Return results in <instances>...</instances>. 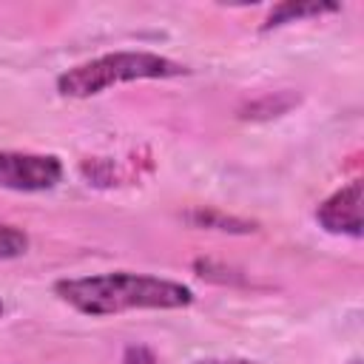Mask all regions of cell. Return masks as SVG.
Segmentation results:
<instances>
[{
  "label": "cell",
  "mask_w": 364,
  "mask_h": 364,
  "mask_svg": "<svg viewBox=\"0 0 364 364\" xmlns=\"http://www.w3.org/2000/svg\"><path fill=\"white\" fill-rule=\"evenodd\" d=\"M316 222L327 233L361 236V179L347 182L316 208Z\"/></svg>",
  "instance_id": "cell-4"
},
{
  "label": "cell",
  "mask_w": 364,
  "mask_h": 364,
  "mask_svg": "<svg viewBox=\"0 0 364 364\" xmlns=\"http://www.w3.org/2000/svg\"><path fill=\"white\" fill-rule=\"evenodd\" d=\"M196 364H253V361H247V358H205Z\"/></svg>",
  "instance_id": "cell-8"
},
{
  "label": "cell",
  "mask_w": 364,
  "mask_h": 364,
  "mask_svg": "<svg viewBox=\"0 0 364 364\" xmlns=\"http://www.w3.org/2000/svg\"><path fill=\"white\" fill-rule=\"evenodd\" d=\"M0 316H3V301H0Z\"/></svg>",
  "instance_id": "cell-10"
},
{
  "label": "cell",
  "mask_w": 364,
  "mask_h": 364,
  "mask_svg": "<svg viewBox=\"0 0 364 364\" xmlns=\"http://www.w3.org/2000/svg\"><path fill=\"white\" fill-rule=\"evenodd\" d=\"M350 364H361V361H358V358H353V361H350Z\"/></svg>",
  "instance_id": "cell-9"
},
{
  "label": "cell",
  "mask_w": 364,
  "mask_h": 364,
  "mask_svg": "<svg viewBox=\"0 0 364 364\" xmlns=\"http://www.w3.org/2000/svg\"><path fill=\"white\" fill-rule=\"evenodd\" d=\"M188 222L196 225V228H213V230H230V233H247V230L256 228L253 222H245V219H236V216H225L219 210H202V208L191 210Z\"/></svg>",
  "instance_id": "cell-6"
},
{
  "label": "cell",
  "mask_w": 364,
  "mask_h": 364,
  "mask_svg": "<svg viewBox=\"0 0 364 364\" xmlns=\"http://www.w3.org/2000/svg\"><path fill=\"white\" fill-rule=\"evenodd\" d=\"M188 68L171 57L154 54V51H114L94 57L88 63H80L57 77V91L63 97H94L102 94L111 85L134 82V80H168L182 77Z\"/></svg>",
  "instance_id": "cell-2"
},
{
  "label": "cell",
  "mask_w": 364,
  "mask_h": 364,
  "mask_svg": "<svg viewBox=\"0 0 364 364\" xmlns=\"http://www.w3.org/2000/svg\"><path fill=\"white\" fill-rule=\"evenodd\" d=\"M54 293L85 316H114L125 310H179L193 301L191 287L145 273H100L54 282Z\"/></svg>",
  "instance_id": "cell-1"
},
{
  "label": "cell",
  "mask_w": 364,
  "mask_h": 364,
  "mask_svg": "<svg viewBox=\"0 0 364 364\" xmlns=\"http://www.w3.org/2000/svg\"><path fill=\"white\" fill-rule=\"evenodd\" d=\"M26 250H28V236L20 228H14V225H9V222L0 219V262L17 259Z\"/></svg>",
  "instance_id": "cell-7"
},
{
  "label": "cell",
  "mask_w": 364,
  "mask_h": 364,
  "mask_svg": "<svg viewBox=\"0 0 364 364\" xmlns=\"http://www.w3.org/2000/svg\"><path fill=\"white\" fill-rule=\"evenodd\" d=\"M341 6H336V3H279L270 14H267V20H264V26H262V31H270V28H279V26H287V23H296V20H307V17H321V14H330V11H338Z\"/></svg>",
  "instance_id": "cell-5"
},
{
  "label": "cell",
  "mask_w": 364,
  "mask_h": 364,
  "mask_svg": "<svg viewBox=\"0 0 364 364\" xmlns=\"http://www.w3.org/2000/svg\"><path fill=\"white\" fill-rule=\"evenodd\" d=\"M63 179V162L54 154L0 151V188L34 193L48 191Z\"/></svg>",
  "instance_id": "cell-3"
}]
</instances>
